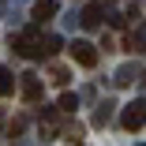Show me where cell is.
<instances>
[{
  "label": "cell",
  "instance_id": "obj_6",
  "mask_svg": "<svg viewBox=\"0 0 146 146\" xmlns=\"http://www.w3.org/2000/svg\"><path fill=\"white\" fill-rule=\"evenodd\" d=\"M82 26H101V4H86V11H82Z\"/></svg>",
  "mask_w": 146,
  "mask_h": 146
},
{
  "label": "cell",
  "instance_id": "obj_11",
  "mask_svg": "<svg viewBox=\"0 0 146 146\" xmlns=\"http://www.w3.org/2000/svg\"><path fill=\"white\" fill-rule=\"evenodd\" d=\"M49 75H52V82H56V86H64V82H68V71H64V68H52Z\"/></svg>",
  "mask_w": 146,
  "mask_h": 146
},
{
  "label": "cell",
  "instance_id": "obj_8",
  "mask_svg": "<svg viewBox=\"0 0 146 146\" xmlns=\"http://www.w3.org/2000/svg\"><path fill=\"white\" fill-rule=\"evenodd\" d=\"M56 109H60V112H75L79 109V98L75 94H60V105H56Z\"/></svg>",
  "mask_w": 146,
  "mask_h": 146
},
{
  "label": "cell",
  "instance_id": "obj_7",
  "mask_svg": "<svg viewBox=\"0 0 146 146\" xmlns=\"http://www.w3.org/2000/svg\"><path fill=\"white\" fill-rule=\"evenodd\" d=\"M11 90H15V79H11V71H8V68H0V98H8Z\"/></svg>",
  "mask_w": 146,
  "mask_h": 146
},
{
  "label": "cell",
  "instance_id": "obj_10",
  "mask_svg": "<svg viewBox=\"0 0 146 146\" xmlns=\"http://www.w3.org/2000/svg\"><path fill=\"white\" fill-rule=\"evenodd\" d=\"M56 49H60V38H56V34H49V38L41 41V52H45V56H52Z\"/></svg>",
  "mask_w": 146,
  "mask_h": 146
},
{
  "label": "cell",
  "instance_id": "obj_5",
  "mask_svg": "<svg viewBox=\"0 0 146 146\" xmlns=\"http://www.w3.org/2000/svg\"><path fill=\"white\" fill-rule=\"evenodd\" d=\"M56 11H60V4H56V0H38V4H34V19H38V23L52 19Z\"/></svg>",
  "mask_w": 146,
  "mask_h": 146
},
{
  "label": "cell",
  "instance_id": "obj_1",
  "mask_svg": "<svg viewBox=\"0 0 146 146\" xmlns=\"http://www.w3.org/2000/svg\"><path fill=\"white\" fill-rule=\"evenodd\" d=\"M41 41H45V38H38V26H30V30H23L19 38H11V49H15L19 56H26V60H45Z\"/></svg>",
  "mask_w": 146,
  "mask_h": 146
},
{
  "label": "cell",
  "instance_id": "obj_13",
  "mask_svg": "<svg viewBox=\"0 0 146 146\" xmlns=\"http://www.w3.org/2000/svg\"><path fill=\"white\" fill-rule=\"evenodd\" d=\"M131 75H135L131 68H120V75H116V82H131Z\"/></svg>",
  "mask_w": 146,
  "mask_h": 146
},
{
  "label": "cell",
  "instance_id": "obj_9",
  "mask_svg": "<svg viewBox=\"0 0 146 146\" xmlns=\"http://www.w3.org/2000/svg\"><path fill=\"white\" fill-rule=\"evenodd\" d=\"M127 49H131V52H142V49H146V30L131 34V38H127Z\"/></svg>",
  "mask_w": 146,
  "mask_h": 146
},
{
  "label": "cell",
  "instance_id": "obj_14",
  "mask_svg": "<svg viewBox=\"0 0 146 146\" xmlns=\"http://www.w3.org/2000/svg\"><path fill=\"white\" fill-rule=\"evenodd\" d=\"M139 146H146V142H139Z\"/></svg>",
  "mask_w": 146,
  "mask_h": 146
},
{
  "label": "cell",
  "instance_id": "obj_3",
  "mask_svg": "<svg viewBox=\"0 0 146 146\" xmlns=\"http://www.w3.org/2000/svg\"><path fill=\"white\" fill-rule=\"evenodd\" d=\"M68 52H71V60L82 64V68H94V64H98V49H94L90 41H71Z\"/></svg>",
  "mask_w": 146,
  "mask_h": 146
},
{
  "label": "cell",
  "instance_id": "obj_4",
  "mask_svg": "<svg viewBox=\"0 0 146 146\" xmlns=\"http://www.w3.org/2000/svg\"><path fill=\"white\" fill-rule=\"evenodd\" d=\"M23 101H26V105L41 101V79H38V75H23Z\"/></svg>",
  "mask_w": 146,
  "mask_h": 146
},
{
  "label": "cell",
  "instance_id": "obj_12",
  "mask_svg": "<svg viewBox=\"0 0 146 146\" xmlns=\"http://www.w3.org/2000/svg\"><path fill=\"white\" fill-rule=\"evenodd\" d=\"M23 127H26V120H11V124H8V131H11V135H23Z\"/></svg>",
  "mask_w": 146,
  "mask_h": 146
},
{
  "label": "cell",
  "instance_id": "obj_2",
  "mask_svg": "<svg viewBox=\"0 0 146 146\" xmlns=\"http://www.w3.org/2000/svg\"><path fill=\"white\" fill-rule=\"evenodd\" d=\"M120 124H124V131H139V127L146 124V101H142V98L124 105V112H120Z\"/></svg>",
  "mask_w": 146,
  "mask_h": 146
}]
</instances>
